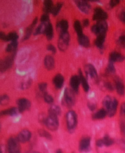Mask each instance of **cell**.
I'll use <instances>...</instances> for the list:
<instances>
[{
	"label": "cell",
	"mask_w": 125,
	"mask_h": 153,
	"mask_svg": "<svg viewBox=\"0 0 125 153\" xmlns=\"http://www.w3.org/2000/svg\"><path fill=\"white\" fill-rule=\"evenodd\" d=\"M118 100L116 99H112L110 96H106L103 101V104L104 109L106 110L109 117H113L116 111V108L118 106Z\"/></svg>",
	"instance_id": "6da1fadb"
},
{
	"label": "cell",
	"mask_w": 125,
	"mask_h": 153,
	"mask_svg": "<svg viewBox=\"0 0 125 153\" xmlns=\"http://www.w3.org/2000/svg\"><path fill=\"white\" fill-rule=\"evenodd\" d=\"M75 103V95L74 91L69 88H66L63 99H62V104L67 108H72Z\"/></svg>",
	"instance_id": "7a4b0ae2"
},
{
	"label": "cell",
	"mask_w": 125,
	"mask_h": 153,
	"mask_svg": "<svg viewBox=\"0 0 125 153\" xmlns=\"http://www.w3.org/2000/svg\"><path fill=\"white\" fill-rule=\"evenodd\" d=\"M67 128L70 131L74 130L77 125V115L74 111H69L66 114Z\"/></svg>",
	"instance_id": "3957f363"
},
{
	"label": "cell",
	"mask_w": 125,
	"mask_h": 153,
	"mask_svg": "<svg viewBox=\"0 0 125 153\" xmlns=\"http://www.w3.org/2000/svg\"><path fill=\"white\" fill-rule=\"evenodd\" d=\"M92 32L95 35H99L103 34H106L108 30V25L106 21L98 22L91 28Z\"/></svg>",
	"instance_id": "277c9868"
},
{
	"label": "cell",
	"mask_w": 125,
	"mask_h": 153,
	"mask_svg": "<svg viewBox=\"0 0 125 153\" xmlns=\"http://www.w3.org/2000/svg\"><path fill=\"white\" fill-rule=\"evenodd\" d=\"M70 39V35L68 32H66L60 35L58 39V47L60 51H65L67 49Z\"/></svg>",
	"instance_id": "5b68a950"
},
{
	"label": "cell",
	"mask_w": 125,
	"mask_h": 153,
	"mask_svg": "<svg viewBox=\"0 0 125 153\" xmlns=\"http://www.w3.org/2000/svg\"><path fill=\"white\" fill-rule=\"evenodd\" d=\"M45 125L51 131L57 130L59 127V120L58 116L49 114V116L46 118Z\"/></svg>",
	"instance_id": "8992f818"
},
{
	"label": "cell",
	"mask_w": 125,
	"mask_h": 153,
	"mask_svg": "<svg viewBox=\"0 0 125 153\" xmlns=\"http://www.w3.org/2000/svg\"><path fill=\"white\" fill-rule=\"evenodd\" d=\"M7 147L9 153H21L19 141L17 138L11 137L7 142Z\"/></svg>",
	"instance_id": "52a82bcc"
},
{
	"label": "cell",
	"mask_w": 125,
	"mask_h": 153,
	"mask_svg": "<svg viewBox=\"0 0 125 153\" xmlns=\"http://www.w3.org/2000/svg\"><path fill=\"white\" fill-rule=\"evenodd\" d=\"M108 18L107 13L102 8L96 7L94 9V13L93 15V20L99 22L106 21Z\"/></svg>",
	"instance_id": "ba28073f"
},
{
	"label": "cell",
	"mask_w": 125,
	"mask_h": 153,
	"mask_svg": "<svg viewBox=\"0 0 125 153\" xmlns=\"http://www.w3.org/2000/svg\"><path fill=\"white\" fill-rule=\"evenodd\" d=\"M15 56V54L13 52L12 55L7 57L3 60H1V63H0V71H1V72H3L11 68L13 63Z\"/></svg>",
	"instance_id": "9c48e42d"
},
{
	"label": "cell",
	"mask_w": 125,
	"mask_h": 153,
	"mask_svg": "<svg viewBox=\"0 0 125 153\" xmlns=\"http://www.w3.org/2000/svg\"><path fill=\"white\" fill-rule=\"evenodd\" d=\"M85 72L95 82L98 81V75L95 68L91 64H87L85 66Z\"/></svg>",
	"instance_id": "30bf717a"
},
{
	"label": "cell",
	"mask_w": 125,
	"mask_h": 153,
	"mask_svg": "<svg viewBox=\"0 0 125 153\" xmlns=\"http://www.w3.org/2000/svg\"><path fill=\"white\" fill-rule=\"evenodd\" d=\"M75 3L82 12L85 14L89 13L91 6L87 0H78V1H75Z\"/></svg>",
	"instance_id": "8fae6325"
},
{
	"label": "cell",
	"mask_w": 125,
	"mask_h": 153,
	"mask_svg": "<svg viewBox=\"0 0 125 153\" xmlns=\"http://www.w3.org/2000/svg\"><path fill=\"white\" fill-rule=\"evenodd\" d=\"M18 109L19 112L22 113L24 111L29 109L31 107V102L29 100L25 98L20 99L17 100Z\"/></svg>",
	"instance_id": "7c38bea8"
},
{
	"label": "cell",
	"mask_w": 125,
	"mask_h": 153,
	"mask_svg": "<svg viewBox=\"0 0 125 153\" xmlns=\"http://www.w3.org/2000/svg\"><path fill=\"white\" fill-rule=\"evenodd\" d=\"M81 83L80 78L79 75H73L70 79V86L72 87V90L74 91L75 93L77 94L79 92V87Z\"/></svg>",
	"instance_id": "4fadbf2b"
},
{
	"label": "cell",
	"mask_w": 125,
	"mask_h": 153,
	"mask_svg": "<svg viewBox=\"0 0 125 153\" xmlns=\"http://www.w3.org/2000/svg\"><path fill=\"white\" fill-rule=\"evenodd\" d=\"M68 23L65 20H62L59 21L56 25V29L58 32L59 33L60 35L67 32L68 29Z\"/></svg>",
	"instance_id": "5bb4252c"
},
{
	"label": "cell",
	"mask_w": 125,
	"mask_h": 153,
	"mask_svg": "<svg viewBox=\"0 0 125 153\" xmlns=\"http://www.w3.org/2000/svg\"><path fill=\"white\" fill-rule=\"evenodd\" d=\"M31 137V133L28 130H23L20 131L17 136V139L19 142L25 143L30 140Z\"/></svg>",
	"instance_id": "9a60e30c"
},
{
	"label": "cell",
	"mask_w": 125,
	"mask_h": 153,
	"mask_svg": "<svg viewBox=\"0 0 125 153\" xmlns=\"http://www.w3.org/2000/svg\"><path fill=\"white\" fill-rule=\"evenodd\" d=\"M65 79L61 74H58L53 78V85L58 90H60L63 87Z\"/></svg>",
	"instance_id": "2e32d148"
},
{
	"label": "cell",
	"mask_w": 125,
	"mask_h": 153,
	"mask_svg": "<svg viewBox=\"0 0 125 153\" xmlns=\"http://www.w3.org/2000/svg\"><path fill=\"white\" fill-rule=\"evenodd\" d=\"M125 60V57L117 52H113L109 55V62H121Z\"/></svg>",
	"instance_id": "e0dca14e"
},
{
	"label": "cell",
	"mask_w": 125,
	"mask_h": 153,
	"mask_svg": "<svg viewBox=\"0 0 125 153\" xmlns=\"http://www.w3.org/2000/svg\"><path fill=\"white\" fill-rule=\"evenodd\" d=\"M38 22V18L36 17L34 19L33 23H31V25H29L26 29V31H25V35L24 36V37H23V41H25V40H27L29 38V37H31V34H32L33 32V29L36 26V24Z\"/></svg>",
	"instance_id": "ac0fdd59"
},
{
	"label": "cell",
	"mask_w": 125,
	"mask_h": 153,
	"mask_svg": "<svg viewBox=\"0 0 125 153\" xmlns=\"http://www.w3.org/2000/svg\"><path fill=\"white\" fill-rule=\"evenodd\" d=\"M44 64L45 68L48 70H52L55 66L54 59L51 55H46L44 59Z\"/></svg>",
	"instance_id": "d6986e66"
},
{
	"label": "cell",
	"mask_w": 125,
	"mask_h": 153,
	"mask_svg": "<svg viewBox=\"0 0 125 153\" xmlns=\"http://www.w3.org/2000/svg\"><path fill=\"white\" fill-rule=\"evenodd\" d=\"M115 85L117 93L120 95H124L125 92V87L121 80L119 78H116L115 80Z\"/></svg>",
	"instance_id": "ffe728a7"
},
{
	"label": "cell",
	"mask_w": 125,
	"mask_h": 153,
	"mask_svg": "<svg viewBox=\"0 0 125 153\" xmlns=\"http://www.w3.org/2000/svg\"><path fill=\"white\" fill-rule=\"evenodd\" d=\"M78 75H79L80 78V81H81V83L83 89L84 90V91L85 92H89V90H90V86L89 85L87 81V79L85 78V77L82 74V72L81 71V69H79V71H78Z\"/></svg>",
	"instance_id": "44dd1931"
},
{
	"label": "cell",
	"mask_w": 125,
	"mask_h": 153,
	"mask_svg": "<svg viewBox=\"0 0 125 153\" xmlns=\"http://www.w3.org/2000/svg\"><path fill=\"white\" fill-rule=\"evenodd\" d=\"M77 41L81 46L84 47H88L90 46V43L89 38L84 34L77 36Z\"/></svg>",
	"instance_id": "7402d4cb"
},
{
	"label": "cell",
	"mask_w": 125,
	"mask_h": 153,
	"mask_svg": "<svg viewBox=\"0 0 125 153\" xmlns=\"http://www.w3.org/2000/svg\"><path fill=\"white\" fill-rule=\"evenodd\" d=\"M106 37V34H101V35L97 36V38L95 41V46L101 50L103 49L104 43L105 42Z\"/></svg>",
	"instance_id": "603a6c76"
},
{
	"label": "cell",
	"mask_w": 125,
	"mask_h": 153,
	"mask_svg": "<svg viewBox=\"0 0 125 153\" xmlns=\"http://www.w3.org/2000/svg\"><path fill=\"white\" fill-rule=\"evenodd\" d=\"M90 137H84L83 138L80 144V149L82 151H87L90 147Z\"/></svg>",
	"instance_id": "cb8c5ba5"
},
{
	"label": "cell",
	"mask_w": 125,
	"mask_h": 153,
	"mask_svg": "<svg viewBox=\"0 0 125 153\" xmlns=\"http://www.w3.org/2000/svg\"><path fill=\"white\" fill-rule=\"evenodd\" d=\"M54 4L51 0H45L43 2V11L45 13H51Z\"/></svg>",
	"instance_id": "d4e9b609"
},
{
	"label": "cell",
	"mask_w": 125,
	"mask_h": 153,
	"mask_svg": "<svg viewBox=\"0 0 125 153\" xmlns=\"http://www.w3.org/2000/svg\"><path fill=\"white\" fill-rule=\"evenodd\" d=\"M19 112L18 109L17 108H11L3 110L1 112V116H16Z\"/></svg>",
	"instance_id": "484cf974"
},
{
	"label": "cell",
	"mask_w": 125,
	"mask_h": 153,
	"mask_svg": "<svg viewBox=\"0 0 125 153\" xmlns=\"http://www.w3.org/2000/svg\"><path fill=\"white\" fill-rule=\"evenodd\" d=\"M45 35L48 40H51L52 38H53L54 35V32H53V27L51 25V23H48L47 24V26H46V30H45Z\"/></svg>",
	"instance_id": "4316f807"
},
{
	"label": "cell",
	"mask_w": 125,
	"mask_h": 153,
	"mask_svg": "<svg viewBox=\"0 0 125 153\" xmlns=\"http://www.w3.org/2000/svg\"><path fill=\"white\" fill-rule=\"evenodd\" d=\"M47 24H46V23H41L40 25L38 26V27L36 29V30L34 31V35L37 36L38 35L45 34L46 28V26H47Z\"/></svg>",
	"instance_id": "83f0119b"
},
{
	"label": "cell",
	"mask_w": 125,
	"mask_h": 153,
	"mask_svg": "<svg viewBox=\"0 0 125 153\" xmlns=\"http://www.w3.org/2000/svg\"><path fill=\"white\" fill-rule=\"evenodd\" d=\"M107 114V113L106 110L105 109H101L93 115V119H103L106 117Z\"/></svg>",
	"instance_id": "f1b7e54d"
},
{
	"label": "cell",
	"mask_w": 125,
	"mask_h": 153,
	"mask_svg": "<svg viewBox=\"0 0 125 153\" xmlns=\"http://www.w3.org/2000/svg\"><path fill=\"white\" fill-rule=\"evenodd\" d=\"M48 112H49V114L50 115L58 116L61 114V109L60 107L57 105H53L49 108Z\"/></svg>",
	"instance_id": "f546056e"
},
{
	"label": "cell",
	"mask_w": 125,
	"mask_h": 153,
	"mask_svg": "<svg viewBox=\"0 0 125 153\" xmlns=\"http://www.w3.org/2000/svg\"><path fill=\"white\" fill-rule=\"evenodd\" d=\"M74 28L76 32V34L78 35L83 34L82 33V26L81 23L79 20H76L74 23Z\"/></svg>",
	"instance_id": "4dcf8cb0"
},
{
	"label": "cell",
	"mask_w": 125,
	"mask_h": 153,
	"mask_svg": "<svg viewBox=\"0 0 125 153\" xmlns=\"http://www.w3.org/2000/svg\"><path fill=\"white\" fill-rule=\"evenodd\" d=\"M17 46H18V42H11L10 44L7 45L6 49V51L7 52L13 53V52H15V51H16Z\"/></svg>",
	"instance_id": "1f68e13d"
},
{
	"label": "cell",
	"mask_w": 125,
	"mask_h": 153,
	"mask_svg": "<svg viewBox=\"0 0 125 153\" xmlns=\"http://www.w3.org/2000/svg\"><path fill=\"white\" fill-rule=\"evenodd\" d=\"M62 6H63V3H58L55 6H54L53 10L51 11V13L54 16V17H56V16L58 15L60 9H62Z\"/></svg>",
	"instance_id": "d6a6232c"
},
{
	"label": "cell",
	"mask_w": 125,
	"mask_h": 153,
	"mask_svg": "<svg viewBox=\"0 0 125 153\" xmlns=\"http://www.w3.org/2000/svg\"><path fill=\"white\" fill-rule=\"evenodd\" d=\"M7 39H8V42H17V39H18V35L16 32H11L8 35H7Z\"/></svg>",
	"instance_id": "836d02e7"
},
{
	"label": "cell",
	"mask_w": 125,
	"mask_h": 153,
	"mask_svg": "<svg viewBox=\"0 0 125 153\" xmlns=\"http://www.w3.org/2000/svg\"><path fill=\"white\" fill-rule=\"evenodd\" d=\"M38 134L40 136L43 137H45L47 139H52V136L51 135L46 131L44 130H40L38 131Z\"/></svg>",
	"instance_id": "e575fe53"
},
{
	"label": "cell",
	"mask_w": 125,
	"mask_h": 153,
	"mask_svg": "<svg viewBox=\"0 0 125 153\" xmlns=\"http://www.w3.org/2000/svg\"><path fill=\"white\" fill-rule=\"evenodd\" d=\"M106 71L108 74H114L115 72V68L114 65V63L112 62H109L108 64V66L107 67Z\"/></svg>",
	"instance_id": "d590c367"
},
{
	"label": "cell",
	"mask_w": 125,
	"mask_h": 153,
	"mask_svg": "<svg viewBox=\"0 0 125 153\" xmlns=\"http://www.w3.org/2000/svg\"><path fill=\"white\" fill-rule=\"evenodd\" d=\"M43 95L44 100H45L46 103H47L48 104H51V103H53L54 102V99L51 95L48 94L47 92L43 94Z\"/></svg>",
	"instance_id": "8d00e7d4"
},
{
	"label": "cell",
	"mask_w": 125,
	"mask_h": 153,
	"mask_svg": "<svg viewBox=\"0 0 125 153\" xmlns=\"http://www.w3.org/2000/svg\"><path fill=\"white\" fill-rule=\"evenodd\" d=\"M103 140L104 145L107 146V147L112 145L114 143V140L109 137L108 135H106L103 138Z\"/></svg>",
	"instance_id": "74e56055"
},
{
	"label": "cell",
	"mask_w": 125,
	"mask_h": 153,
	"mask_svg": "<svg viewBox=\"0 0 125 153\" xmlns=\"http://www.w3.org/2000/svg\"><path fill=\"white\" fill-rule=\"evenodd\" d=\"M9 102V97L8 95L4 94L1 95V99H0V103L2 104V105H6Z\"/></svg>",
	"instance_id": "f35d334b"
},
{
	"label": "cell",
	"mask_w": 125,
	"mask_h": 153,
	"mask_svg": "<svg viewBox=\"0 0 125 153\" xmlns=\"http://www.w3.org/2000/svg\"><path fill=\"white\" fill-rule=\"evenodd\" d=\"M38 89L42 92L43 94L46 93V89H47V83H40L38 84Z\"/></svg>",
	"instance_id": "ab89813d"
},
{
	"label": "cell",
	"mask_w": 125,
	"mask_h": 153,
	"mask_svg": "<svg viewBox=\"0 0 125 153\" xmlns=\"http://www.w3.org/2000/svg\"><path fill=\"white\" fill-rule=\"evenodd\" d=\"M31 84H32V80L31 79L27 80L25 82L23 83L21 85V88L22 90H26L28 89V88L31 86Z\"/></svg>",
	"instance_id": "60d3db41"
},
{
	"label": "cell",
	"mask_w": 125,
	"mask_h": 153,
	"mask_svg": "<svg viewBox=\"0 0 125 153\" xmlns=\"http://www.w3.org/2000/svg\"><path fill=\"white\" fill-rule=\"evenodd\" d=\"M119 44L125 49V35H121L118 39Z\"/></svg>",
	"instance_id": "b9f144b4"
},
{
	"label": "cell",
	"mask_w": 125,
	"mask_h": 153,
	"mask_svg": "<svg viewBox=\"0 0 125 153\" xmlns=\"http://www.w3.org/2000/svg\"><path fill=\"white\" fill-rule=\"evenodd\" d=\"M50 21V17L48 14L45 13L42 15V17L40 18V21L42 23H46Z\"/></svg>",
	"instance_id": "7bdbcfd3"
},
{
	"label": "cell",
	"mask_w": 125,
	"mask_h": 153,
	"mask_svg": "<svg viewBox=\"0 0 125 153\" xmlns=\"http://www.w3.org/2000/svg\"><path fill=\"white\" fill-rule=\"evenodd\" d=\"M120 0H111V1L109 2V6H110L111 8H113L118 5L120 3Z\"/></svg>",
	"instance_id": "ee69618b"
},
{
	"label": "cell",
	"mask_w": 125,
	"mask_h": 153,
	"mask_svg": "<svg viewBox=\"0 0 125 153\" xmlns=\"http://www.w3.org/2000/svg\"><path fill=\"white\" fill-rule=\"evenodd\" d=\"M104 86L106 89H107L109 91H112L114 90V86L110 82H106L104 83Z\"/></svg>",
	"instance_id": "f6af8a7d"
},
{
	"label": "cell",
	"mask_w": 125,
	"mask_h": 153,
	"mask_svg": "<svg viewBox=\"0 0 125 153\" xmlns=\"http://www.w3.org/2000/svg\"><path fill=\"white\" fill-rule=\"evenodd\" d=\"M119 18L122 23L125 24V9L122 11L119 14Z\"/></svg>",
	"instance_id": "bcb514c9"
},
{
	"label": "cell",
	"mask_w": 125,
	"mask_h": 153,
	"mask_svg": "<svg viewBox=\"0 0 125 153\" xmlns=\"http://www.w3.org/2000/svg\"><path fill=\"white\" fill-rule=\"evenodd\" d=\"M0 38H1V39L3 42H8V39H7V35H6L3 32H0Z\"/></svg>",
	"instance_id": "7dc6e473"
},
{
	"label": "cell",
	"mask_w": 125,
	"mask_h": 153,
	"mask_svg": "<svg viewBox=\"0 0 125 153\" xmlns=\"http://www.w3.org/2000/svg\"><path fill=\"white\" fill-rule=\"evenodd\" d=\"M47 49H48V51H51L53 54H55L56 52V47L52 44H48L47 46Z\"/></svg>",
	"instance_id": "c3c4849f"
},
{
	"label": "cell",
	"mask_w": 125,
	"mask_h": 153,
	"mask_svg": "<svg viewBox=\"0 0 125 153\" xmlns=\"http://www.w3.org/2000/svg\"><path fill=\"white\" fill-rule=\"evenodd\" d=\"M90 25V21L89 19H85L82 21V26L84 27H87L89 26Z\"/></svg>",
	"instance_id": "681fc988"
},
{
	"label": "cell",
	"mask_w": 125,
	"mask_h": 153,
	"mask_svg": "<svg viewBox=\"0 0 125 153\" xmlns=\"http://www.w3.org/2000/svg\"><path fill=\"white\" fill-rule=\"evenodd\" d=\"M87 106L89 107V108L91 110V111H94L96 108V105L95 104H93V103H89L88 104H87Z\"/></svg>",
	"instance_id": "f907efd6"
},
{
	"label": "cell",
	"mask_w": 125,
	"mask_h": 153,
	"mask_svg": "<svg viewBox=\"0 0 125 153\" xmlns=\"http://www.w3.org/2000/svg\"><path fill=\"white\" fill-rule=\"evenodd\" d=\"M121 114L123 116H125V103H124L121 106Z\"/></svg>",
	"instance_id": "816d5d0a"
},
{
	"label": "cell",
	"mask_w": 125,
	"mask_h": 153,
	"mask_svg": "<svg viewBox=\"0 0 125 153\" xmlns=\"http://www.w3.org/2000/svg\"><path fill=\"white\" fill-rule=\"evenodd\" d=\"M104 145V142H103V140H98L97 142V145L99 147H102Z\"/></svg>",
	"instance_id": "f5cc1de1"
},
{
	"label": "cell",
	"mask_w": 125,
	"mask_h": 153,
	"mask_svg": "<svg viewBox=\"0 0 125 153\" xmlns=\"http://www.w3.org/2000/svg\"><path fill=\"white\" fill-rule=\"evenodd\" d=\"M56 153H62V151H61V150L59 149V150L57 151V152H56Z\"/></svg>",
	"instance_id": "db71d44e"
},
{
	"label": "cell",
	"mask_w": 125,
	"mask_h": 153,
	"mask_svg": "<svg viewBox=\"0 0 125 153\" xmlns=\"http://www.w3.org/2000/svg\"><path fill=\"white\" fill-rule=\"evenodd\" d=\"M33 153H39V152H33Z\"/></svg>",
	"instance_id": "11a10c76"
}]
</instances>
